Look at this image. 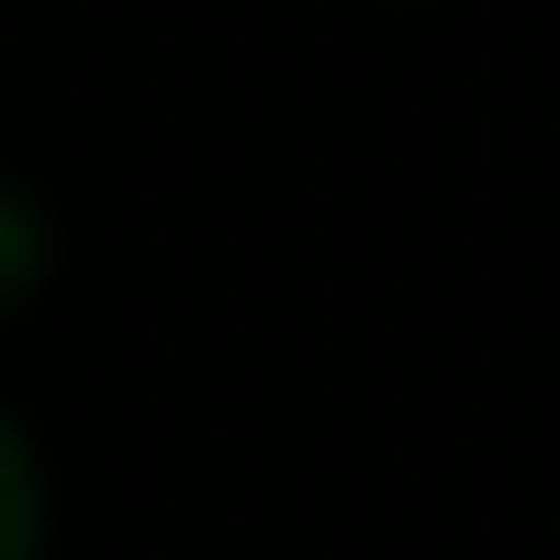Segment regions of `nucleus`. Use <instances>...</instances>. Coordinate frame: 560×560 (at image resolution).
I'll return each mask as SVG.
<instances>
[{"label": "nucleus", "instance_id": "1", "mask_svg": "<svg viewBox=\"0 0 560 560\" xmlns=\"http://www.w3.org/2000/svg\"><path fill=\"white\" fill-rule=\"evenodd\" d=\"M39 522H49L39 453H30V433L0 413V560H39Z\"/></svg>", "mask_w": 560, "mask_h": 560}, {"label": "nucleus", "instance_id": "2", "mask_svg": "<svg viewBox=\"0 0 560 560\" xmlns=\"http://www.w3.org/2000/svg\"><path fill=\"white\" fill-rule=\"evenodd\" d=\"M39 276H49V217L30 187L0 177V315H20L39 295Z\"/></svg>", "mask_w": 560, "mask_h": 560}]
</instances>
